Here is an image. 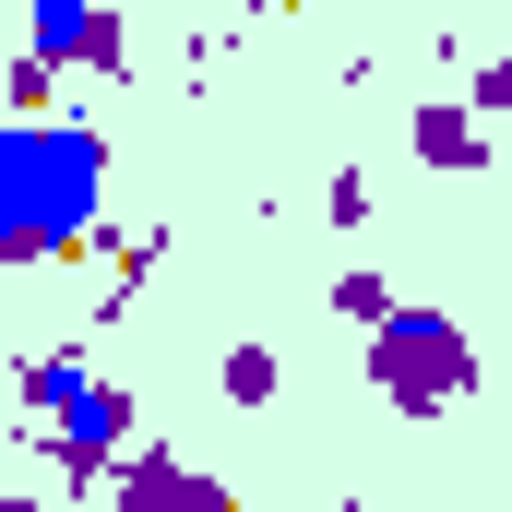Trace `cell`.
<instances>
[{
	"mask_svg": "<svg viewBox=\"0 0 512 512\" xmlns=\"http://www.w3.org/2000/svg\"><path fill=\"white\" fill-rule=\"evenodd\" d=\"M84 382H96V358H84V346H24V358L0 370V393L24 405V429H48V417H60Z\"/></svg>",
	"mask_w": 512,
	"mask_h": 512,
	"instance_id": "cell-5",
	"label": "cell"
},
{
	"mask_svg": "<svg viewBox=\"0 0 512 512\" xmlns=\"http://www.w3.org/2000/svg\"><path fill=\"white\" fill-rule=\"evenodd\" d=\"M215 382H227V405H274V393H286V358H274V346H262V334H239V346H227V370H215Z\"/></svg>",
	"mask_w": 512,
	"mask_h": 512,
	"instance_id": "cell-7",
	"label": "cell"
},
{
	"mask_svg": "<svg viewBox=\"0 0 512 512\" xmlns=\"http://www.w3.org/2000/svg\"><path fill=\"white\" fill-rule=\"evenodd\" d=\"M251 12H298V0H251Z\"/></svg>",
	"mask_w": 512,
	"mask_h": 512,
	"instance_id": "cell-12",
	"label": "cell"
},
{
	"mask_svg": "<svg viewBox=\"0 0 512 512\" xmlns=\"http://www.w3.org/2000/svg\"><path fill=\"white\" fill-rule=\"evenodd\" d=\"M370 203H382L370 167H334V179H322V215H334V227H370Z\"/></svg>",
	"mask_w": 512,
	"mask_h": 512,
	"instance_id": "cell-10",
	"label": "cell"
},
{
	"mask_svg": "<svg viewBox=\"0 0 512 512\" xmlns=\"http://www.w3.org/2000/svg\"><path fill=\"white\" fill-rule=\"evenodd\" d=\"M465 120H512V60H477V84H465Z\"/></svg>",
	"mask_w": 512,
	"mask_h": 512,
	"instance_id": "cell-11",
	"label": "cell"
},
{
	"mask_svg": "<svg viewBox=\"0 0 512 512\" xmlns=\"http://www.w3.org/2000/svg\"><path fill=\"white\" fill-rule=\"evenodd\" d=\"M108 203L96 120H0V262H84Z\"/></svg>",
	"mask_w": 512,
	"mask_h": 512,
	"instance_id": "cell-1",
	"label": "cell"
},
{
	"mask_svg": "<svg viewBox=\"0 0 512 512\" xmlns=\"http://www.w3.org/2000/svg\"><path fill=\"white\" fill-rule=\"evenodd\" d=\"M501 143L489 120H465V96H417V167H441V179H477Z\"/></svg>",
	"mask_w": 512,
	"mask_h": 512,
	"instance_id": "cell-6",
	"label": "cell"
},
{
	"mask_svg": "<svg viewBox=\"0 0 512 512\" xmlns=\"http://www.w3.org/2000/svg\"><path fill=\"white\" fill-rule=\"evenodd\" d=\"M24 60L48 72H96V84H131V24L108 0H36L24 12Z\"/></svg>",
	"mask_w": 512,
	"mask_h": 512,
	"instance_id": "cell-3",
	"label": "cell"
},
{
	"mask_svg": "<svg viewBox=\"0 0 512 512\" xmlns=\"http://www.w3.org/2000/svg\"><path fill=\"white\" fill-rule=\"evenodd\" d=\"M0 120H60V72L12 48V60H0Z\"/></svg>",
	"mask_w": 512,
	"mask_h": 512,
	"instance_id": "cell-8",
	"label": "cell"
},
{
	"mask_svg": "<svg viewBox=\"0 0 512 512\" xmlns=\"http://www.w3.org/2000/svg\"><path fill=\"white\" fill-rule=\"evenodd\" d=\"M370 393H382L393 417H453V405L477 393V346H465V322L429 310V298H393L382 322H370Z\"/></svg>",
	"mask_w": 512,
	"mask_h": 512,
	"instance_id": "cell-2",
	"label": "cell"
},
{
	"mask_svg": "<svg viewBox=\"0 0 512 512\" xmlns=\"http://www.w3.org/2000/svg\"><path fill=\"white\" fill-rule=\"evenodd\" d=\"M322 310H334V322H382V310H393V274H370V262H346V274L322 286Z\"/></svg>",
	"mask_w": 512,
	"mask_h": 512,
	"instance_id": "cell-9",
	"label": "cell"
},
{
	"mask_svg": "<svg viewBox=\"0 0 512 512\" xmlns=\"http://www.w3.org/2000/svg\"><path fill=\"white\" fill-rule=\"evenodd\" d=\"M96 489H108V512H239V489H227L215 465H191V453H167V441H131Z\"/></svg>",
	"mask_w": 512,
	"mask_h": 512,
	"instance_id": "cell-4",
	"label": "cell"
}]
</instances>
